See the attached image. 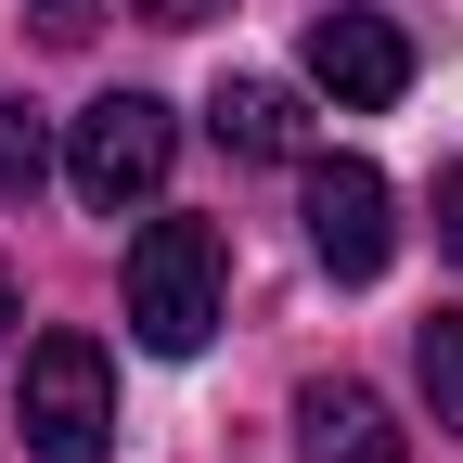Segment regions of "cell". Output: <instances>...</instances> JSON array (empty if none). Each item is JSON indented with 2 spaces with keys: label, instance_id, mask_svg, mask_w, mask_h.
<instances>
[{
  "label": "cell",
  "instance_id": "1",
  "mask_svg": "<svg viewBox=\"0 0 463 463\" xmlns=\"http://www.w3.org/2000/svg\"><path fill=\"white\" fill-rule=\"evenodd\" d=\"M167 167H181V116H167L155 90H103L78 129H65V181H78V206H103V219L155 206Z\"/></svg>",
  "mask_w": 463,
  "mask_h": 463
},
{
  "label": "cell",
  "instance_id": "10",
  "mask_svg": "<svg viewBox=\"0 0 463 463\" xmlns=\"http://www.w3.org/2000/svg\"><path fill=\"white\" fill-rule=\"evenodd\" d=\"M90 26H103V0H39V39H52V52H78Z\"/></svg>",
  "mask_w": 463,
  "mask_h": 463
},
{
  "label": "cell",
  "instance_id": "8",
  "mask_svg": "<svg viewBox=\"0 0 463 463\" xmlns=\"http://www.w3.org/2000/svg\"><path fill=\"white\" fill-rule=\"evenodd\" d=\"M412 373H425V399H438V425L463 438V309H438V322L412 335Z\"/></svg>",
  "mask_w": 463,
  "mask_h": 463
},
{
  "label": "cell",
  "instance_id": "2",
  "mask_svg": "<svg viewBox=\"0 0 463 463\" xmlns=\"http://www.w3.org/2000/svg\"><path fill=\"white\" fill-rule=\"evenodd\" d=\"M129 335L155 361H194L219 335V232L206 219H155L129 245Z\"/></svg>",
  "mask_w": 463,
  "mask_h": 463
},
{
  "label": "cell",
  "instance_id": "11",
  "mask_svg": "<svg viewBox=\"0 0 463 463\" xmlns=\"http://www.w3.org/2000/svg\"><path fill=\"white\" fill-rule=\"evenodd\" d=\"M129 14H155V26H206V14H232V0H129Z\"/></svg>",
  "mask_w": 463,
  "mask_h": 463
},
{
  "label": "cell",
  "instance_id": "12",
  "mask_svg": "<svg viewBox=\"0 0 463 463\" xmlns=\"http://www.w3.org/2000/svg\"><path fill=\"white\" fill-rule=\"evenodd\" d=\"M438 245L463 258V167H450V181H438Z\"/></svg>",
  "mask_w": 463,
  "mask_h": 463
},
{
  "label": "cell",
  "instance_id": "3",
  "mask_svg": "<svg viewBox=\"0 0 463 463\" xmlns=\"http://www.w3.org/2000/svg\"><path fill=\"white\" fill-rule=\"evenodd\" d=\"M14 425H26L39 463H103V438H116V361L90 335H39L26 386H14Z\"/></svg>",
  "mask_w": 463,
  "mask_h": 463
},
{
  "label": "cell",
  "instance_id": "9",
  "mask_svg": "<svg viewBox=\"0 0 463 463\" xmlns=\"http://www.w3.org/2000/svg\"><path fill=\"white\" fill-rule=\"evenodd\" d=\"M39 181H52V129H39V103H0V194L26 206Z\"/></svg>",
  "mask_w": 463,
  "mask_h": 463
},
{
  "label": "cell",
  "instance_id": "4",
  "mask_svg": "<svg viewBox=\"0 0 463 463\" xmlns=\"http://www.w3.org/2000/svg\"><path fill=\"white\" fill-rule=\"evenodd\" d=\"M309 258L335 283H373L399 258V194L373 155H309Z\"/></svg>",
  "mask_w": 463,
  "mask_h": 463
},
{
  "label": "cell",
  "instance_id": "6",
  "mask_svg": "<svg viewBox=\"0 0 463 463\" xmlns=\"http://www.w3.org/2000/svg\"><path fill=\"white\" fill-rule=\"evenodd\" d=\"M297 450L309 463H399V412H386V399L373 386H297Z\"/></svg>",
  "mask_w": 463,
  "mask_h": 463
},
{
  "label": "cell",
  "instance_id": "5",
  "mask_svg": "<svg viewBox=\"0 0 463 463\" xmlns=\"http://www.w3.org/2000/svg\"><path fill=\"white\" fill-rule=\"evenodd\" d=\"M309 90H335L347 116H386L399 90H412V39H399V14H361V0H335V14H309Z\"/></svg>",
  "mask_w": 463,
  "mask_h": 463
},
{
  "label": "cell",
  "instance_id": "7",
  "mask_svg": "<svg viewBox=\"0 0 463 463\" xmlns=\"http://www.w3.org/2000/svg\"><path fill=\"white\" fill-rule=\"evenodd\" d=\"M206 129H219V155H258V167L309 155V116H297L283 78H219V90H206Z\"/></svg>",
  "mask_w": 463,
  "mask_h": 463
},
{
  "label": "cell",
  "instance_id": "13",
  "mask_svg": "<svg viewBox=\"0 0 463 463\" xmlns=\"http://www.w3.org/2000/svg\"><path fill=\"white\" fill-rule=\"evenodd\" d=\"M0 335H14V270H0Z\"/></svg>",
  "mask_w": 463,
  "mask_h": 463
}]
</instances>
